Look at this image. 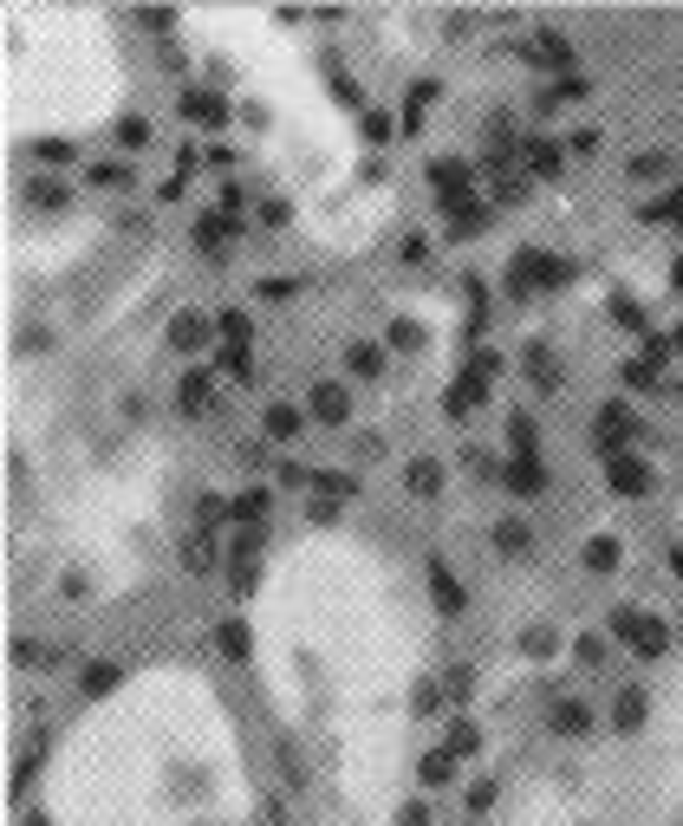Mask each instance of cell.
<instances>
[{"instance_id":"cell-1","label":"cell","mask_w":683,"mask_h":826,"mask_svg":"<svg viewBox=\"0 0 683 826\" xmlns=\"http://www.w3.org/2000/svg\"><path fill=\"white\" fill-rule=\"evenodd\" d=\"M248 645L319 821L332 801V826H391L423 671V612L397 560L345 528L300 534L248 599Z\"/></svg>"},{"instance_id":"cell-2","label":"cell","mask_w":683,"mask_h":826,"mask_svg":"<svg viewBox=\"0 0 683 826\" xmlns=\"http://www.w3.org/2000/svg\"><path fill=\"white\" fill-rule=\"evenodd\" d=\"M46 826H261L228 703L189 664H143L59 736Z\"/></svg>"},{"instance_id":"cell-3","label":"cell","mask_w":683,"mask_h":826,"mask_svg":"<svg viewBox=\"0 0 683 826\" xmlns=\"http://www.w3.org/2000/svg\"><path fill=\"white\" fill-rule=\"evenodd\" d=\"M202 33L215 65L228 72L248 124H254V143L261 156L274 163V176L287 182L300 221L313 228V241L352 254L365 234L384 228L391 215V189L365 176V156H358V137L345 124V111L319 91V78L306 72L300 46L280 33V20L267 13H189Z\"/></svg>"},{"instance_id":"cell-4","label":"cell","mask_w":683,"mask_h":826,"mask_svg":"<svg viewBox=\"0 0 683 826\" xmlns=\"http://www.w3.org/2000/svg\"><path fill=\"white\" fill-rule=\"evenodd\" d=\"M124 65L104 13L91 7H13L7 13V130L52 137L91 130L117 111Z\"/></svg>"},{"instance_id":"cell-5","label":"cell","mask_w":683,"mask_h":826,"mask_svg":"<svg viewBox=\"0 0 683 826\" xmlns=\"http://www.w3.org/2000/svg\"><path fill=\"white\" fill-rule=\"evenodd\" d=\"M567 788L586 826H683V671L645 697V723L593 749Z\"/></svg>"},{"instance_id":"cell-6","label":"cell","mask_w":683,"mask_h":826,"mask_svg":"<svg viewBox=\"0 0 683 826\" xmlns=\"http://www.w3.org/2000/svg\"><path fill=\"white\" fill-rule=\"evenodd\" d=\"M678 521H683V508H678Z\"/></svg>"}]
</instances>
